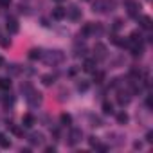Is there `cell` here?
Returning a JSON list of instances; mask_svg holds the SVG:
<instances>
[{
  "mask_svg": "<svg viewBox=\"0 0 153 153\" xmlns=\"http://www.w3.org/2000/svg\"><path fill=\"white\" fill-rule=\"evenodd\" d=\"M114 7H115L114 0H95L94 2V11H97V13H106L108 9L112 11Z\"/></svg>",
  "mask_w": 153,
  "mask_h": 153,
  "instance_id": "cell-1",
  "label": "cell"
},
{
  "mask_svg": "<svg viewBox=\"0 0 153 153\" xmlns=\"http://www.w3.org/2000/svg\"><path fill=\"white\" fill-rule=\"evenodd\" d=\"M25 99H27L29 106H33V108H36V106H40V105H41V94H40V92H36V90H33V88L25 94Z\"/></svg>",
  "mask_w": 153,
  "mask_h": 153,
  "instance_id": "cell-2",
  "label": "cell"
},
{
  "mask_svg": "<svg viewBox=\"0 0 153 153\" xmlns=\"http://www.w3.org/2000/svg\"><path fill=\"white\" fill-rule=\"evenodd\" d=\"M65 60V54L61 50H50V52L45 56V61L47 63H61Z\"/></svg>",
  "mask_w": 153,
  "mask_h": 153,
  "instance_id": "cell-3",
  "label": "cell"
},
{
  "mask_svg": "<svg viewBox=\"0 0 153 153\" xmlns=\"http://www.w3.org/2000/svg\"><path fill=\"white\" fill-rule=\"evenodd\" d=\"M126 7H128V15H130V16H137V15H139L140 6H139V2H135V0H128V2H126Z\"/></svg>",
  "mask_w": 153,
  "mask_h": 153,
  "instance_id": "cell-4",
  "label": "cell"
},
{
  "mask_svg": "<svg viewBox=\"0 0 153 153\" xmlns=\"http://www.w3.org/2000/svg\"><path fill=\"white\" fill-rule=\"evenodd\" d=\"M81 130H78V128H74V130H70V135H69V144H78L79 140H81Z\"/></svg>",
  "mask_w": 153,
  "mask_h": 153,
  "instance_id": "cell-5",
  "label": "cell"
},
{
  "mask_svg": "<svg viewBox=\"0 0 153 153\" xmlns=\"http://www.w3.org/2000/svg\"><path fill=\"white\" fill-rule=\"evenodd\" d=\"M18 29H20L18 20H16V18H13V16H9V18H7V31H9L11 34H16V33H18Z\"/></svg>",
  "mask_w": 153,
  "mask_h": 153,
  "instance_id": "cell-6",
  "label": "cell"
},
{
  "mask_svg": "<svg viewBox=\"0 0 153 153\" xmlns=\"http://www.w3.org/2000/svg\"><path fill=\"white\" fill-rule=\"evenodd\" d=\"M67 16V9H63V7H54L52 9V18L54 20H63Z\"/></svg>",
  "mask_w": 153,
  "mask_h": 153,
  "instance_id": "cell-7",
  "label": "cell"
},
{
  "mask_svg": "<svg viewBox=\"0 0 153 153\" xmlns=\"http://www.w3.org/2000/svg\"><path fill=\"white\" fill-rule=\"evenodd\" d=\"M29 142H31L33 146L41 144V142H43V135H41V133H31V135H29Z\"/></svg>",
  "mask_w": 153,
  "mask_h": 153,
  "instance_id": "cell-8",
  "label": "cell"
},
{
  "mask_svg": "<svg viewBox=\"0 0 153 153\" xmlns=\"http://www.w3.org/2000/svg\"><path fill=\"white\" fill-rule=\"evenodd\" d=\"M67 15H69L72 20H79V18H81V9H78V7H70V9H67Z\"/></svg>",
  "mask_w": 153,
  "mask_h": 153,
  "instance_id": "cell-9",
  "label": "cell"
},
{
  "mask_svg": "<svg viewBox=\"0 0 153 153\" xmlns=\"http://www.w3.org/2000/svg\"><path fill=\"white\" fill-rule=\"evenodd\" d=\"M94 50H97V56H99V58H105V56H106V47H105L103 43H95Z\"/></svg>",
  "mask_w": 153,
  "mask_h": 153,
  "instance_id": "cell-10",
  "label": "cell"
},
{
  "mask_svg": "<svg viewBox=\"0 0 153 153\" xmlns=\"http://www.w3.org/2000/svg\"><path fill=\"white\" fill-rule=\"evenodd\" d=\"M83 69H85L86 72H94V70H95V61H94V60H85Z\"/></svg>",
  "mask_w": 153,
  "mask_h": 153,
  "instance_id": "cell-11",
  "label": "cell"
},
{
  "mask_svg": "<svg viewBox=\"0 0 153 153\" xmlns=\"http://www.w3.org/2000/svg\"><path fill=\"white\" fill-rule=\"evenodd\" d=\"M22 123H24V126H25V128H31V126L34 124V117H33L31 114H25V115H24V119H22Z\"/></svg>",
  "mask_w": 153,
  "mask_h": 153,
  "instance_id": "cell-12",
  "label": "cell"
},
{
  "mask_svg": "<svg viewBox=\"0 0 153 153\" xmlns=\"http://www.w3.org/2000/svg\"><path fill=\"white\" fill-rule=\"evenodd\" d=\"M103 114L112 115V114H114V105H112V103H108V101H105V103H103Z\"/></svg>",
  "mask_w": 153,
  "mask_h": 153,
  "instance_id": "cell-13",
  "label": "cell"
},
{
  "mask_svg": "<svg viewBox=\"0 0 153 153\" xmlns=\"http://www.w3.org/2000/svg\"><path fill=\"white\" fill-rule=\"evenodd\" d=\"M29 58L31 60H40L41 58V49H33L29 52Z\"/></svg>",
  "mask_w": 153,
  "mask_h": 153,
  "instance_id": "cell-14",
  "label": "cell"
},
{
  "mask_svg": "<svg viewBox=\"0 0 153 153\" xmlns=\"http://www.w3.org/2000/svg\"><path fill=\"white\" fill-rule=\"evenodd\" d=\"M0 146H2V148H9V146H11V140H9L4 133H0Z\"/></svg>",
  "mask_w": 153,
  "mask_h": 153,
  "instance_id": "cell-15",
  "label": "cell"
},
{
  "mask_svg": "<svg viewBox=\"0 0 153 153\" xmlns=\"http://www.w3.org/2000/svg\"><path fill=\"white\" fill-rule=\"evenodd\" d=\"M117 101H119V105H128L130 103V95L128 94H119Z\"/></svg>",
  "mask_w": 153,
  "mask_h": 153,
  "instance_id": "cell-16",
  "label": "cell"
},
{
  "mask_svg": "<svg viewBox=\"0 0 153 153\" xmlns=\"http://www.w3.org/2000/svg\"><path fill=\"white\" fill-rule=\"evenodd\" d=\"M0 88L9 90V88H11V81H9L7 78H0Z\"/></svg>",
  "mask_w": 153,
  "mask_h": 153,
  "instance_id": "cell-17",
  "label": "cell"
},
{
  "mask_svg": "<svg viewBox=\"0 0 153 153\" xmlns=\"http://www.w3.org/2000/svg\"><path fill=\"white\" fill-rule=\"evenodd\" d=\"M140 25H142L144 29H149V27H151V18H149V16H142V18H140Z\"/></svg>",
  "mask_w": 153,
  "mask_h": 153,
  "instance_id": "cell-18",
  "label": "cell"
},
{
  "mask_svg": "<svg viewBox=\"0 0 153 153\" xmlns=\"http://www.w3.org/2000/svg\"><path fill=\"white\" fill-rule=\"evenodd\" d=\"M41 81H43V85H47V86H49V85H52V83H54V76L45 74V76L41 78Z\"/></svg>",
  "mask_w": 153,
  "mask_h": 153,
  "instance_id": "cell-19",
  "label": "cell"
},
{
  "mask_svg": "<svg viewBox=\"0 0 153 153\" xmlns=\"http://www.w3.org/2000/svg\"><path fill=\"white\" fill-rule=\"evenodd\" d=\"M117 121H119L121 124H126V123H128V115H126L124 112H121V114H117Z\"/></svg>",
  "mask_w": 153,
  "mask_h": 153,
  "instance_id": "cell-20",
  "label": "cell"
},
{
  "mask_svg": "<svg viewBox=\"0 0 153 153\" xmlns=\"http://www.w3.org/2000/svg\"><path fill=\"white\" fill-rule=\"evenodd\" d=\"M61 123H63L65 126H69V124L72 123V117H70L69 114H61Z\"/></svg>",
  "mask_w": 153,
  "mask_h": 153,
  "instance_id": "cell-21",
  "label": "cell"
},
{
  "mask_svg": "<svg viewBox=\"0 0 153 153\" xmlns=\"http://www.w3.org/2000/svg\"><path fill=\"white\" fill-rule=\"evenodd\" d=\"M0 45H2V47H6V49H7V47L11 45V40H9L7 36H0Z\"/></svg>",
  "mask_w": 153,
  "mask_h": 153,
  "instance_id": "cell-22",
  "label": "cell"
},
{
  "mask_svg": "<svg viewBox=\"0 0 153 153\" xmlns=\"http://www.w3.org/2000/svg\"><path fill=\"white\" fill-rule=\"evenodd\" d=\"M94 79H95V83H103V79H105V74H103V72H95Z\"/></svg>",
  "mask_w": 153,
  "mask_h": 153,
  "instance_id": "cell-23",
  "label": "cell"
},
{
  "mask_svg": "<svg viewBox=\"0 0 153 153\" xmlns=\"http://www.w3.org/2000/svg\"><path fill=\"white\" fill-rule=\"evenodd\" d=\"M88 142H90V146H94V148H97V146H99L97 137H90V140H88Z\"/></svg>",
  "mask_w": 153,
  "mask_h": 153,
  "instance_id": "cell-24",
  "label": "cell"
},
{
  "mask_svg": "<svg viewBox=\"0 0 153 153\" xmlns=\"http://www.w3.org/2000/svg\"><path fill=\"white\" fill-rule=\"evenodd\" d=\"M78 88H79L81 92H85V90L88 88V83H86V81H83V83H79V85H78Z\"/></svg>",
  "mask_w": 153,
  "mask_h": 153,
  "instance_id": "cell-25",
  "label": "cell"
},
{
  "mask_svg": "<svg viewBox=\"0 0 153 153\" xmlns=\"http://www.w3.org/2000/svg\"><path fill=\"white\" fill-rule=\"evenodd\" d=\"M121 27H123V20H115V22H114V29L117 31V29H121Z\"/></svg>",
  "mask_w": 153,
  "mask_h": 153,
  "instance_id": "cell-26",
  "label": "cell"
},
{
  "mask_svg": "<svg viewBox=\"0 0 153 153\" xmlns=\"http://www.w3.org/2000/svg\"><path fill=\"white\" fill-rule=\"evenodd\" d=\"M11 132H13L15 135H22V133H24V132H22L20 128H16V126H11Z\"/></svg>",
  "mask_w": 153,
  "mask_h": 153,
  "instance_id": "cell-27",
  "label": "cell"
},
{
  "mask_svg": "<svg viewBox=\"0 0 153 153\" xmlns=\"http://www.w3.org/2000/svg\"><path fill=\"white\" fill-rule=\"evenodd\" d=\"M0 6H2V7H9L11 6V0H0Z\"/></svg>",
  "mask_w": 153,
  "mask_h": 153,
  "instance_id": "cell-28",
  "label": "cell"
},
{
  "mask_svg": "<svg viewBox=\"0 0 153 153\" xmlns=\"http://www.w3.org/2000/svg\"><path fill=\"white\" fill-rule=\"evenodd\" d=\"M15 103V97H6L4 99V105H13Z\"/></svg>",
  "mask_w": 153,
  "mask_h": 153,
  "instance_id": "cell-29",
  "label": "cell"
},
{
  "mask_svg": "<svg viewBox=\"0 0 153 153\" xmlns=\"http://www.w3.org/2000/svg\"><path fill=\"white\" fill-rule=\"evenodd\" d=\"M45 151H47V153H54V146H47Z\"/></svg>",
  "mask_w": 153,
  "mask_h": 153,
  "instance_id": "cell-30",
  "label": "cell"
},
{
  "mask_svg": "<svg viewBox=\"0 0 153 153\" xmlns=\"http://www.w3.org/2000/svg\"><path fill=\"white\" fill-rule=\"evenodd\" d=\"M151 137H153V135H151V133H148V135H146V140H148V142H151V140H153Z\"/></svg>",
  "mask_w": 153,
  "mask_h": 153,
  "instance_id": "cell-31",
  "label": "cell"
},
{
  "mask_svg": "<svg viewBox=\"0 0 153 153\" xmlns=\"http://www.w3.org/2000/svg\"><path fill=\"white\" fill-rule=\"evenodd\" d=\"M2 65H4V58H2V56H0V67H2Z\"/></svg>",
  "mask_w": 153,
  "mask_h": 153,
  "instance_id": "cell-32",
  "label": "cell"
},
{
  "mask_svg": "<svg viewBox=\"0 0 153 153\" xmlns=\"http://www.w3.org/2000/svg\"><path fill=\"white\" fill-rule=\"evenodd\" d=\"M54 2H63V0H54Z\"/></svg>",
  "mask_w": 153,
  "mask_h": 153,
  "instance_id": "cell-33",
  "label": "cell"
}]
</instances>
